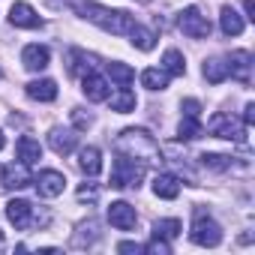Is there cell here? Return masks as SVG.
I'll use <instances>...</instances> for the list:
<instances>
[{
    "instance_id": "26",
    "label": "cell",
    "mask_w": 255,
    "mask_h": 255,
    "mask_svg": "<svg viewBox=\"0 0 255 255\" xmlns=\"http://www.w3.org/2000/svg\"><path fill=\"white\" fill-rule=\"evenodd\" d=\"M141 84H144L147 90H165V87H168V75H165V69L150 66V69L141 72Z\"/></svg>"
},
{
    "instance_id": "34",
    "label": "cell",
    "mask_w": 255,
    "mask_h": 255,
    "mask_svg": "<svg viewBox=\"0 0 255 255\" xmlns=\"http://www.w3.org/2000/svg\"><path fill=\"white\" fill-rule=\"evenodd\" d=\"M180 108H183V117H198L201 114V102L198 99H186Z\"/></svg>"
},
{
    "instance_id": "25",
    "label": "cell",
    "mask_w": 255,
    "mask_h": 255,
    "mask_svg": "<svg viewBox=\"0 0 255 255\" xmlns=\"http://www.w3.org/2000/svg\"><path fill=\"white\" fill-rule=\"evenodd\" d=\"M201 120L198 117H183L180 120V126H177V138L180 141H195V138H201Z\"/></svg>"
},
{
    "instance_id": "23",
    "label": "cell",
    "mask_w": 255,
    "mask_h": 255,
    "mask_svg": "<svg viewBox=\"0 0 255 255\" xmlns=\"http://www.w3.org/2000/svg\"><path fill=\"white\" fill-rule=\"evenodd\" d=\"M108 102H111V111H117V114H129V111H135V105H138L135 93H132V90H126V87H120Z\"/></svg>"
},
{
    "instance_id": "14",
    "label": "cell",
    "mask_w": 255,
    "mask_h": 255,
    "mask_svg": "<svg viewBox=\"0 0 255 255\" xmlns=\"http://www.w3.org/2000/svg\"><path fill=\"white\" fill-rule=\"evenodd\" d=\"M81 90L90 102H105L108 99V81L96 72H84L81 75Z\"/></svg>"
},
{
    "instance_id": "19",
    "label": "cell",
    "mask_w": 255,
    "mask_h": 255,
    "mask_svg": "<svg viewBox=\"0 0 255 255\" xmlns=\"http://www.w3.org/2000/svg\"><path fill=\"white\" fill-rule=\"evenodd\" d=\"M78 168H81L87 177H96V174L102 171V153H99V147H84V150L78 153Z\"/></svg>"
},
{
    "instance_id": "3",
    "label": "cell",
    "mask_w": 255,
    "mask_h": 255,
    "mask_svg": "<svg viewBox=\"0 0 255 255\" xmlns=\"http://www.w3.org/2000/svg\"><path fill=\"white\" fill-rule=\"evenodd\" d=\"M144 171H147L144 162L117 153L114 168H111V186H114V189H138L141 180H144Z\"/></svg>"
},
{
    "instance_id": "16",
    "label": "cell",
    "mask_w": 255,
    "mask_h": 255,
    "mask_svg": "<svg viewBox=\"0 0 255 255\" xmlns=\"http://www.w3.org/2000/svg\"><path fill=\"white\" fill-rule=\"evenodd\" d=\"M27 96L36 99V102H54L57 99V84L51 78H36L27 84Z\"/></svg>"
},
{
    "instance_id": "27",
    "label": "cell",
    "mask_w": 255,
    "mask_h": 255,
    "mask_svg": "<svg viewBox=\"0 0 255 255\" xmlns=\"http://www.w3.org/2000/svg\"><path fill=\"white\" fill-rule=\"evenodd\" d=\"M108 75H111V81H117L120 87H129V84L135 81V69L126 66V63H108Z\"/></svg>"
},
{
    "instance_id": "30",
    "label": "cell",
    "mask_w": 255,
    "mask_h": 255,
    "mask_svg": "<svg viewBox=\"0 0 255 255\" xmlns=\"http://www.w3.org/2000/svg\"><path fill=\"white\" fill-rule=\"evenodd\" d=\"M201 165L210 168V171H228L234 162H231V156H222V153H204L201 156Z\"/></svg>"
},
{
    "instance_id": "22",
    "label": "cell",
    "mask_w": 255,
    "mask_h": 255,
    "mask_svg": "<svg viewBox=\"0 0 255 255\" xmlns=\"http://www.w3.org/2000/svg\"><path fill=\"white\" fill-rule=\"evenodd\" d=\"M201 72H204V78L210 84H222L228 78V63H225V57H210V60H204Z\"/></svg>"
},
{
    "instance_id": "8",
    "label": "cell",
    "mask_w": 255,
    "mask_h": 255,
    "mask_svg": "<svg viewBox=\"0 0 255 255\" xmlns=\"http://www.w3.org/2000/svg\"><path fill=\"white\" fill-rule=\"evenodd\" d=\"M33 186H36V192H39L42 198H57V195L63 192V186H66V177H63L60 171L48 168V171H39V177L33 180Z\"/></svg>"
},
{
    "instance_id": "7",
    "label": "cell",
    "mask_w": 255,
    "mask_h": 255,
    "mask_svg": "<svg viewBox=\"0 0 255 255\" xmlns=\"http://www.w3.org/2000/svg\"><path fill=\"white\" fill-rule=\"evenodd\" d=\"M177 24H180V30H183L189 39H207V36H210V21H207V15H201L198 6H186V9L180 12Z\"/></svg>"
},
{
    "instance_id": "4",
    "label": "cell",
    "mask_w": 255,
    "mask_h": 255,
    "mask_svg": "<svg viewBox=\"0 0 255 255\" xmlns=\"http://www.w3.org/2000/svg\"><path fill=\"white\" fill-rule=\"evenodd\" d=\"M6 219H9L18 231H30V228H36V225H45V222H48V216H36V207H33L30 201H24V198H12V201L6 204Z\"/></svg>"
},
{
    "instance_id": "12",
    "label": "cell",
    "mask_w": 255,
    "mask_h": 255,
    "mask_svg": "<svg viewBox=\"0 0 255 255\" xmlns=\"http://www.w3.org/2000/svg\"><path fill=\"white\" fill-rule=\"evenodd\" d=\"M9 21H12V27H24V30H36V27H42V18L36 15V9H33L30 3H12V9H9Z\"/></svg>"
},
{
    "instance_id": "15",
    "label": "cell",
    "mask_w": 255,
    "mask_h": 255,
    "mask_svg": "<svg viewBox=\"0 0 255 255\" xmlns=\"http://www.w3.org/2000/svg\"><path fill=\"white\" fill-rule=\"evenodd\" d=\"M48 48L45 45H24V51H21V63H24V69H30V72H39V69H45L48 66Z\"/></svg>"
},
{
    "instance_id": "11",
    "label": "cell",
    "mask_w": 255,
    "mask_h": 255,
    "mask_svg": "<svg viewBox=\"0 0 255 255\" xmlns=\"http://www.w3.org/2000/svg\"><path fill=\"white\" fill-rule=\"evenodd\" d=\"M0 177H3V186L6 189H24L33 183V174H30V165L24 162H12V165H3V171H0Z\"/></svg>"
},
{
    "instance_id": "33",
    "label": "cell",
    "mask_w": 255,
    "mask_h": 255,
    "mask_svg": "<svg viewBox=\"0 0 255 255\" xmlns=\"http://www.w3.org/2000/svg\"><path fill=\"white\" fill-rule=\"evenodd\" d=\"M72 123H75V129H87V126L93 123V117L84 114V108H72Z\"/></svg>"
},
{
    "instance_id": "2",
    "label": "cell",
    "mask_w": 255,
    "mask_h": 255,
    "mask_svg": "<svg viewBox=\"0 0 255 255\" xmlns=\"http://www.w3.org/2000/svg\"><path fill=\"white\" fill-rule=\"evenodd\" d=\"M114 150H117L120 156L138 159V162H144V165L159 162V144H156V138H153L147 129H123V132L114 138Z\"/></svg>"
},
{
    "instance_id": "13",
    "label": "cell",
    "mask_w": 255,
    "mask_h": 255,
    "mask_svg": "<svg viewBox=\"0 0 255 255\" xmlns=\"http://www.w3.org/2000/svg\"><path fill=\"white\" fill-rule=\"evenodd\" d=\"M75 144H78V135H75V129H60V126H54V129L48 132V147H51L57 156H66V153H72V150H75Z\"/></svg>"
},
{
    "instance_id": "21",
    "label": "cell",
    "mask_w": 255,
    "mask_h": 255,
    "mask_svg": "<svg viewBox=\"0 0 255 255\" xmlns=\"http://www.w3.org/2000/svg\"><path fill=\"white\" fill-rule=\"evenodd\" d=\"M153 192L159 195V198H177L180 195V180L174 177V174H156V180H153Z\"/></svg>"
},
{
    "instance_id": "36",
    "label": "cell",
    "mask_w": 255,
    "mask_h": 255,
    "mask_svg": "<svg viewBox=\"0 0 255 255\" xmlns=\"http://www.w3.org/2000/svg\"><path fill=\"white\" fill-rule=\"evenodd\" d=\"M252 120H255V105L246 102V108H243V126H252Z\"/></svg>"
},
{
    "instance_id": "10",
    "label": "cell",
    "mask_w": 255,
    "mask_h": 255,
    "mask_svg": "<svg viewBox=\"0 0 255 255\" xmlns=\"http://www.w3.org/2000/svg\"><path fill=\"white\" fill-rule=\"evenodd\" d=\"M228 63V75L237 78L240 84L252 81V54L249 51H231V57H225Z\"/></svg>"
},
{
    "instance_id": "18",
    "label": "cell",
    "mask_w": 255,
    "mask_h": 255,
    "mask_svg": "<svg viewBox=\"0 0 255 255\" xmlns=\"http://www.w3.org/2000/svg\"><path fill=\"white\" fill-rule=\"evenodd\" d=\"M219 27H222L225 36H240L243 27H246V21H243V15H237L231 6H222V12H219Z\"/></svg>"
},
{
    "instance_id": "38",
    "label": "cell",
    "mask_w": 255,
    "mask_h": 255,
    "mask_svg": "<svg viewBox=\"0 0 255 255\" xmlns=\"http://www.w3.org/2000/svg\"><path fill=\"white\" fill-rule=\"evenodd\" d=\"M6 147V138H3V132H0V150H3Z\"/></svg>"
},
{
    "instance_id": "1",
    "label": "cell",
    "mask_w": 255,
    "mask_h": 255,
    "mask_svg": "<svg viewBox=\"0 0 255 255\" xmlns=\"http://www.w3.org/2000/svg\"><path fill=\"white\" fill-rule=\"evenodd\" d=\"M72 12L75 15H81V18H87V21H93L96 27H102V30H108V33H114V36H129V30L138 24L129 12H120V9H105V6H99V3H93V0H72Z\"/></svg>"
},
{
    "instance_id": "35",
    "label": "cell",
    "mask_w": 255,
    "mask_h": 255,
    "mask_svg": "<svg viewBox=\"0 0 255 255\" xmlns=\"http://www.w3.org/2000/svg\"><path fill=\"white\" fill-rule=\"evenodd\" d=\"M117 252H144V246L141 243H132V240H123V243H117Z\"/></svg>"
},
{
    "instance_id": "37",
    "label": "cell",
    "mask_w": 255,
    "mask_h": 255,
    "mask_svg": "<svg viewBox=\"0 0 255 255\" xmlns=\"http://www.w3.org/2000/svg\"><path fill=\"white\" fill-rule=\"evenodd\" d=\"M243 12H246V18H249V21L255 18V3H252V0H243Z\"/></svg>"
},
{
    "instance_id": "5",
    "label": "cell",
    "mask_w": 255,
    "mask_h": 255,
    "mask_svg": "<svg viewBox=\"0 0 255 255\" xmlns=\"http://www.w3.org/2000/svg\"><path fill=\"white\" fill-rule=\"evenodd\" d=\"M192 243L198 246H219L222 243V228L213 216H207L201 207L195 210V219H192V231H189Z\"/></svg>"
},
{
    "instance_id": "24",
    "label": "cell",
    "mask_w": 255,
    "mask_h": 255,
    "mask_svg": "<svg viewBox=\"0 0 255 255\" xmlns=\"http://www.w3.org/2000/svg\"><path fill=\"white\" fill-rule=\"evenodd\" d=\"M162 69H165V75H183L186 72V60H183V54L177 51V48H168L165 54H162Z\"/></svg>"
},
{
    "instance_id": "29",
    "label": "cell",
    "mask_w": 255,
    "mask_h": 255,
    "mask_svg": "<svg viewBox=\"0 0 255 255\" xmlns=\"http://www.w3.org/2000/svg\"><path fill=\"white\" fill-rule=\"evenodd\" d=\"M180 231H183L180 219H159V222L153 225V237H165V240H174Z\"/></svg>"
},
{
    "instance_id": "32",
    "label": "cell",
    "mask_w": 255,
    "mask_h": 255,
    "mask_svg": "<svg viewBox=\"0 0 255 255\" xmlns=\"http://www.w3.org/2000/svg\"><path fill=\"white\" fill-rule=\"evenodd\" d=\"M144 252H153V255H171V246L165 243V237H153V240L144 246Z\"/></svg>"
},
{
    "instance_id": "6",
    "label": "cell",
    "mask_w": 255,
    "mask_h": 255,
    "mask_svg": "<svg viewBox=\"0 0 255 255\" xmlns=\"http://www.w3.org/2000/svg\"><path fill=\"white\" fill-rule=\"evenodd\" d=\"M207 129H210L216 138H228V141L246 144V126H243V123H237V120H234L231 114H225V111H219V114H213V117H210Z\"/></svg>"
},
{
    "instance_id": "28",
    "label": "cell",
    "mask_w": 255,
    "mask_h": 255,
    "mask_svg": "<svg viewBox=\"0 0 255 255\" xmlns=\"http://www.w3.org/2000/svg\"><path fill=\"white\" fill-rule=\"evenodd\" d=\"M129 36H132V45L141 48V51H150V48L156 45V33L147 30V27H141V24H135V27L129 30Z\"/></svg>"
},
{
    "instance_id": "9",
    "label": "cell",
    "mask_w": 255,
    "mask_h": 255,
    "mask_svg": "<svg viewBox=\"0 0 255 255\" xmlns=\"http://www.w3.org/2000/svg\"><path fill=\"white\" fill-rule=\"evenodd\" d=\"M108 222H111L114 228H120V231H129V228H135L138 213H135V207H132V204H126V201H114V204L108 207Z\"/></svg>"
},
{
    "instance_id": "39",
    "label": "cell",
    "mask_w": 255,
    "mask_h": 255,
    "mask_svg": "<svg viewBox=\"0 0 255 255\" xmlns=\"http://www.w3.org/2000/svg\"><path fill=\"white\" fill-rule=\"evenodd\" d=\"M0 249H3V234H0Z\"/></svg>"
},
{
    "instance_id": "20",
    "label": "cell",
    "mask_w": 255,
    "mask_h": 255,
    "mask_svg": "<svg viewBox=\"0 0 255 255\" xmlns=\"http://www.w3.org/2000/svg\"><path fill=\"white\" fill-rule=\"evenodd\" d=\"M96 237H99V225H96V219H87V222H81L78 231L72 234V246H75V249H87V246L96 243Z\"/></svg>"
},
{
    "instance_id": "17",
    "label": "cell",
    "mask_w": 255,
    "mask_h": 255,
    "mask_svg": "<svg viewBox=\"0 0 255 255\" xmlns=\"http://www.w3.org/2000/svg\"><path fill=\"white\" fill-rule=\"evenodd\" d=\"M15 150H18V159H21L24 165H36V162L42 159V147H39V141L30 138V135H21L18 144H15Z\"/></svg>"
},
{
    "instance_id": "31",
    "label": "cell",
    "mask_w": 255,
    "mask_h": 255,
    "mask_svg": "<svg viewBox=\"0 0 255 255\" xmlns=\"http://www.w3.org/2000/svg\"><path fill=\"white\" fill-rule=\"evenodd\" d=\"M75 195H78V201H87V204H93V201L99 198V186H96V183H81Z\"/></svg>"
}]
</instances>
